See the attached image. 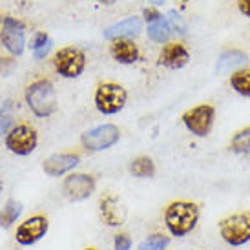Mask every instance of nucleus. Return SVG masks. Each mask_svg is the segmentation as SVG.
<instances>
[{"label":"nucleus","mask_w":250,"mask_h":250,"mask_svg":"<svg viewBox=\"0 0 250 250\" xmlns=\"http://www.w3.org/2000/svg\"><path fill=\"white\" fill-rule=\"evenodd\" d=\"M39 145V135L37 130L29 125H17L13 126L6 135V148L11 153L17 155H29L35 152Z\"/></svg>","instance_id":"8"},{"label":"nucleus","mask_w":250,"mask_h":250,"mask_svg":"<svg viewBox=\"0 0 250 250\" xmlns=\"http://www.w3.org/2000/svg\"><path fill=\"white\" fill-rule=\"evenodd\" d=\"M95 187H97V181H95L93 175L75 172V174H70L68 177H64L62 194L70 201L81 203V201H86L95 192Z\"/></svg>","instance_id":"9"},{"label":"nucleus","mask_w":250,"mask_h":250,"mask_svg":"<svg viewBox=\"0 0 250 250\" xmlns=\"http://www.w3.org/2000/svg\"><path fill=\"white\" fill-rule=\"evenodd\" d=\"M26 103L37 117H49L57 110L55 88L48 79H39L26 88Z\"/></svg>","instance_id":"2"},{"label":"nucleus","mask_w":250,"mask_h":250,"mask_svg":"<svg viewBox=\"0 0 250 250\" xmlns=\"http://www.w3.org/2000/svg\"><path fill=\"white\" fill-rule=\"evenodd\" d=\"M170 24L174 26L177 31H181V33H185V24H183V21H181V15L175 13V11H170Z\"/></svg>","instance_id":"27"},{"label":"nucleus","mask_w":250,"mask_h":250,"mask_svg":"<svg viewBox=\"0 0 250 250\" xmlns=\"http://www.w3.org/2000/svg\"><path fill=\"white\" fill-rule=\"evenodd\" d=\"M148 37L153 42H159V44L167 42L168 37H170V22L167 19H163V15H161L155 22L148 24Z\"/></svg>","instance_id":"22"},{"label":"nucleus","mask_w":250,"mask_h":250,"mask_svg":"<svg viewBox=\"0 0 250 250\" xmlns=\"http://www.w3.org/2000/svg\"><path fill=\"white\" fill-rule=\"evenodd\" d=\"M219 236L229 247H243L250 243V212H236L219 221Z\"/></svg>","instance_id":"3"},{"label":"nucleus","mask_w":250,"mask_h":250,"mask_svg":"<svg viewBox=\"0 0 250 250\" xmlns=\"http://www.w3.org/2000/svg\"><path fill=\"white\" fill-rule=\"evenodd\" d=\"M230 86L236 90V93L250 97V68L245 70H237L230 75Z\"/></svg>","instance_id":"20"},{"label":"nucleus","mask_w":250,"mask_h":250,"mask_svg":"<svg viewBox=\"0 0 250 250\" xmlns=\"http://www.w3.org/2000/svg\"><path fill=\"white\" fill-rule=\"evenodd\" d=\"M79 153L75 152H61L49 155L48 159H44L42 163V170L46 172V175L49 177H61V175L71 172L73 168H77L79 165Z\"/></svg>","instance_id":"13"},{"label":"nucleus","mask_w":250,"mask_h":250,"mask_svg":"<svg viewBox=\"0 0 250 250\" xmlns=\"http://www.w3.org/2000/svg\"><path fill=\"white\" fill-rule=\"evenodd\" d=\"M53 66L66 79H77L86 68V55H84L83 49L75 48V46H68V48L59 49L55 53Z\"/></svg>","instance_id":"6"},{"label":"nucleus","mask_w":250,"mask_h":250,"mask_svg":"<svg viewBox=\"0 0 250 250\" xmlns=\"http://www.w3.org/2000/svg\"><path fill=\"white\" fill-rule=\"evenodd\" d=\"M24 24L21 21H17L13 17H4L2 21V44L6 46V49L11 55H22L24 46H26V35H24Z\"/></svg>","instance_id":"12"},{"label":"nucleus","mask_w":250,"mask_h":250,"mask_svg":"<svg viewBox=\"0 0 250 250\" xmlns=\"http://www.w3.org/2000/svg\"><path fill=\"white\" fill-rule=\"evenodd\" d=\"M230 150L237 155H247L250 153V126L243 128V130H239L232 135V139H230Z\"/></svg>","instance_id":"21"},{"label":"nucleus","mask_w":250,"mask_h":250,"mask_svg":"<svg viewBox=\"0 0 250 250\" xmlns=\"http://www.w3.org/2000/svg\"><path fill=\"white\" fill-rule=\"evenodd\" d=\"M201 217V207L194 201H172L165 208V225L170 236L185 237L197 227Z\"/></svg>","instance_id":"1"},{"label":"nucleus","mask_w":250,"mask_h":250,"mask_svg":"<svg viewBox=\"0 0 250 250\" xmlns=\"http://www.w3.org/2000/svg\"><path fill=\"white\" fill-rule=\"evenodd\" d=\"M247 62V53H243L241 49H227L223 51L219 61H217V71H232L236 70L237 66Z\"/></svg>","instance_id":"17"},{"label":"nucleus","mask_w":250,"mask_h":250,"mask_svg":"<svg viewBox=\"0 0 250 250\" xmlns=\"http://www.w3.org/2000/svg\"><path fill=\"white\" fill-rule=\"evenodd\" d=\"M49 230V221L46 215H31L26 221H22L17 227V243L22 247H31V245L39 243L42 237L48 234Z\"/></svg>","instance_id":"11"},{"label":"nucleus","mask_w":250,"mask_h":250,"mask_svg":"<svg viewBox=\"0 0 250 250\" xmlns=\"http://www.w3.org/2000/svg\"><path fill=\"white\" fill-rule=\"evenodd\" d=\"M188 61H190V53L179 42L167 44L159 53V64L168 70H181L187 66Z\"/></svg>","instance_id":"14"},{"label":"nucleus","mask_w":250,"mask_h":250,"mask_svg":"<svg viewBox=\"0 0 250 250\" xmlns=\"http://www.w3.org/2000/svg\"><path fill=\"white\" fill-rule=\"evenodd\" d=\"M9 110H11V103L7 101L6 104L2 106V110H0V121L4 119V123L0 125V128H2V130H6V128H7V123L11 121V115H9Z\"/></svg>","instance_id":"26"},{"label":"nucleus","mask_w":250,"mask_h":250,"mask_svg":"<svg viewBox=\"0 0 250 250\" xmlns=\"http://www.w3.org/2000/svg\"><path fill=\"white\" fill-rule=\"evenodd\" d=\"M2 190H4V183H2V179H0V194H2Z\"/></svg>","instance_id":"32"},{"label":"nucleus","mask_w":250,"mask_h":250,"mask_svg":"<svg viewBox=\"0 0 250 250\" xmlns=\"http://www.w3.org/2000/svg\"><path fill=\"white\" fill-rule=\"evenodd\" d=\"M183 125L187 126L188 132H192L195 137H207L215 121V110L212 104H199L183 113Z\"/></svg>","instance_id":"5"},{"label":"nucleus","mask_w":250,"mask_h":250,"mask_svg":"<svg viewBox=\"0 0 250 250\" xmlns=\"http://www.w3.org/2000/svg\"><path fill=\"white\" fill-rule=\"evenodd\" d=\"M2 21H4V19H2V17H0V22H2Z\"/></svg>","instance_id":"34"},{"label":"nucleus","mask_w":250,"mask_h":250,"mask_svg":"<svg viewBox=\"0 0 250 250\" xmlns=\"http://www.w3.org/2000/svg\"><path fill=\"white\" fill-rule=\"evenodd\" d=\"M237 6H239L241 13L250 17V0H237Z\"/></svg>","instance_id":"29"},{"label":"nucleus","mask_w":250,"mask_h":250,"mask_svg":"<svg viewBox=\"0 0 250 250\" xmlns=\"http://www.w3.org/2000/svg\"><path fill=\"white\" fill-rule=\"evenodd\" d=\"M128 93L117 83H101L95 90V106L104 115H115L125 108Z\"/></svg>","instance_id":"4"},{"label":"nucleus","mask_w":250,"mask_h":250,"mask_svg":"<svg viewBox=\"0 0 250 250\" xmlns=\"http://www.w3.org/2000/svg\"><path fill=\"white\" fill-rule=\"evenodd\" d=\"M143 17H145V21L148 22V24H152V22H155L157 19H159L161 13L157 11V9H152V7L148 9V7H146L145 11H143Z\"/></svg>","instance_id":"28"},{"label":"nucleus","mask_w":250,"mask_h":250,"mask_svg":"<svg viewBox=\"0 0 250 250\" xmlns=\"http://www.w3.org/2000/svg\"><path fill=\"white\" fill-rule=\"evenodd\" d=\"M99 215L106 227H121L126 221V207L115 192H104L99 199Z\"/></svg>","instance_id":"10"},{"label":"nucleus","mask_w":250,"mask_h":250,"mask_svg":"<svg viewBox=\"0 0 250 250\" xmlns=\"http://www.w3.org/2000/svg\"><path fill=\"white\" fill-rule=\"evenodd\" d=\"M49 44H51V41H49V37L46 33H37L33 42H31V49L33 51H41V49L48 48Z\"/></svg>","instance_id":"25"},{"label":"nucleus","mask_w":250,"mask_h":250,"mask_svg":"<svg viewBox=\"0 0 250 250\" xmlns=\"http://www.w3.org/2000/svg\"><path fill=\"white\" fill-rule=\"evenodd\" d=\"M110 55L121 64H133L139 61V48L128 39H119L110 46Z\"/></svg>","instance_id":"16"},{"label":"nucleus","mask_w":250,"mask_h":250,"mask_svg":"<svg viewBox=\"0 0 250 250\" xmlns=\"http://www.w3.org/2000/svg\"><path fill=\"white\" fill-rule=\"evenodd\" d=\"M170 245V237L165 234H150L139 243V250H167Z\"/></svg>","instance_id":"23"},{"label":"nucleus","mask_w":250,"mask_h":250,"mask_svg":"<svg viewBox=\"0 0 250 250\" xmlns=\"http://www.w3.org/2000/svg\"><path fill=\"white\" fill-rule=\"evenodd\" d=\"M132 249V237L126 232H121L113 237V250H130Z\"/></svg>","instance_id":"24"},{"label":"nucleus","mask_w":250,"mask_h":250,"mask_svg":"<svg viewBox=\"0 0 250 250\" xmlns=\"http://www.w3.org/2000/svg\"><path fill=\"white\" fill-rule=\"evenodd\" d=\"M22 210H24V207H22L21 201H17V199H7L6 205L0 210V227L6 230L11 229L15 223H17V219L21 217Z\"/></svg>","instance_id":"18"},{"label":"nucleus","mask_w":250,"mask_h":250,"mask_svg":"<svg viewBox=\"0 0 250 250\" xmlns=\"http://www.w3.org/2000/svg\"><path fill=\"white\" fill-rule=\"evenodd\" d=\"M99 2H101V4H113L115 0H99Z\"/></svg>","instance_id":"31"},{"label":"nucleus","mask_w":250,"mask_h":250,"mask_svg":"<svg viewBox=\"0 0 250 250\" xmlns=\"http://www.w3.org/2000/svg\"><path fill=\"white\" fill-rule=\"evenodd\" d=\"M130 174L133 177H139V179H150L155 175V163H153L150 157H146V155H139V157H135V159L130 163Z\"/></svg>","instance_id":"19"},{"label":"nucleus","mask_w":250,"mask_h":250,"mask_svg":"<svg viewBox=\"0 0 250 250\" xmlns=\"http://www.w3.org/2000/svg\"><path fill=\"white\" fill-rule=\"evenodd\" d=\"M84 250H97V249H93V247H88V249H84Z\"/></svg>","instance_id":"33"},{"label":"nucleus","mask_w":250,"mask_h":250,"mask_svg":"<svg viewBox=\"0 0 250 250\" xmlns=\"http://www.w3.org/2000/svg\"><path fill=\"white\" fill-rule=\"evenodd\" d=\"M119 137H121L119 128L108 123V125H99L88 132H84L81 137V145L88 152H103V150L111 148L115 143H119Z\"/></svg>","instance_id":"7"},{"label":"nucleus","mask_w":250,"mask_h":250,"mask_svg":"<svg viewBox=\"0 0 250 250\" xmlns=\"http://www.w3.org/2000/svg\"><path fill=\"white\" fill-rule=\"evenodd\" d=\"M150 2H153V4H155V6H161V4H163V2H165V0H150Z\"/></svg>","instance_id":"30"},{"label":"nucleus","mask_w":250,"mask_h":250,"mask_svg":"<svg viewBox=\"0 0 250 250\" xmlns=\"http://www.w3.org/2000/svg\"><path fill=\"white\" fill-rule=\"evenodd\" d=\"M143 29V21L139 17H128L125 21L113 24L110 28L104 29V39L108 41H119V39H128V37H135L141 33Z\"/></svg>","instance_id":"15"}]
</instances>
